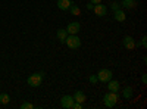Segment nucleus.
Here are the masks:
<instances>
[{
  "mask_svg": "<svg viewBox=\"0 0 147 109\" xmlns=\"http://www.w3.org/2000/svg\"><path fill=\"white\" fill-rule=\"evenodd\" d=\"M72 97H74V100L78 102V103H84L85 100H87V96H85V93L81 91V90H77L75 93H74Z\"/></svg>",
  "mask_w": 147,
  "mask_h": 109,
  "instance_id": "1a4fd4ad",
  "label": "nucleus"
},
{
  "mask_svg": "<svg viewBox=\"0 0 147 109\" xmlns=\"http://www.w3.org/2000/svg\"><path fill=\"white\" fill-rule=\"evenodd\" d=\"M68 10L71 12L72 15H75V16H80V14H81V9H80L77 5H74V3L69 6V9H68Z\"/></svg>",
  "mask_w": 147,
  "mask_h": 109,
  "instance_id": "2eb2a0df",
  "label": "nucleus"
},
{
  "mask_svg": "<svg viewBox=\"0 0 147 109\" xmlns=\"http://www.w3.org/2000/svg\"><path fill=\"white\" fill-rule=\"evenodd\" d=\"M32 108H34V105L30 103V102H24V103L21 105V109H32Z\"/></svg>",
  "mask_w": 147,
  "mask_h": 109,
  "instance_id": "a211bd4d",
  "label": "nucleus"
},
{
  "mask_svg": "<svg viewBox=\"0 0 147 109\" xmlns=\"http://www.w3.org/2000/svg\"><path fill=\"white\" fill-rule=\"evenodd\" d=\"M122 44H124V47H125V49H128V50L136 49V46H137L136 40H134L131 35H127V37H124V41H122Z\"/></svg>",
  "mask_w": 147,
  "mask_h": 109,
  "instance_id": "423d86ee",
  "label": "nucleus"
},
{
  "mask_svg": "<svg viewBox=\"0 0 147 109\" xmlns=\"http://www.w3.org/2000/svg\"><path fill=\"white\" fill-rule=\"evenodd\" d=\"M71 109H82V103H78V102H74L72 108Z\"/></svg>",
  "mask_w": 147,
  "mask_h": 109,
  "instance_id": "412c9836",
  "label": "nucleus"
},
{
  "mask_svg": "<svg viewBox=\"0 0 147 109\" xmlns=\"http://www.w3.org/2000/svg\"><path fill=\"white\" fill-rule=\"evenodd\" d=\"M122 96H124L125 99H131V97H132V87L127 86V87L124 89V91H122Z\"/></svg>",
  "mask_w": 147,
  "mask_h": 109,
  "instance_id": "dca6fc26",
  "label": "nucleus"
},
{
  "mask_svg": "<svg viewBox=\"0 0 147 109\" xmlns=\"http://www.w3.org/2000/svg\"><path fill=\"white\" fill-rule=\"evenodd\" d=\"M141 83L144 84V86L147 84V75H146V74H143V77H141Z\"/></svg>",
  "mask_w": 147,
  "mask_h": 109,
  "instance_id": "5701e85b",
  "label": "nucleus"
},
{
  "mask_svg": "<svg viewBox=\"0 0 147 109\" xmlns=\"http://www.w3.org/2000/svg\"><path fill=\"white\" fill-rule=\"evenodd\" d=\"M113 78V72L110 71V69H100L99 72H97V80L102 81V83H107L109 80H112Z\"/></svg>",
  "mask_w": 147,
  "mask_h": 109,
  "instance_id": "20e7f679",
  "label": "nucleus"
},
{
  "mask_svg": "<svg viewBox=\"0 0 147 109\" xmlns=\"http://www.w3.org/2000/svg\"><path fill=\"white\" fill-rule=\"evenodd\" d=\"M56 37H57V40H59L60 43H65V40H66V37H68V31H66L65 28H60V30H57V32H56Z\"/></svg>",
  "mask_w": 147,
  "mask_h": 109,
  "instance_id": "f8f14e48",
  "label": "nucleus"
},
{
  "mask_svg": "<svg viewBox=\"0 0 147 109\" xmlns=\"http://www.w3.org/2000/svg\"><path fill=\"white\" fill-rule=\"evenodd\" d=\"M9 102H10L9 94H6V93H2V94H0V103H2V105H7Z\"/></svg>",
  "mask_w": 147,
  "mask_h": 109,
  "instance_id": "f3484780",
  "label": "nucleus"
},
{
  "mask_svg": "<svg viewBox=\"0 0 147 109\" xmlns=\"http://www.w3.org/2000/svg\"><path fill=\"white\" fill-rule=\"evenodd\" d=\"M93 7H94V5H93V3L90 2V3L87 5V9H88V10H93Z\"/></svg>",
  "mask_w": 147,
  "mask_h": 109,
  "instance_id": "b1692460",
  "label": "nucleus"
},
{
  "mask_svg": "<svg viewBox=\"0 0 147 109\" xmlns=\"http://www.w3.org/2000/svg\"><path fill=\"white\" fill-rule=\"evenodd\" d=\"M140 46H141V47H144V49L147 47V37H146V35H144V37L141 39V41H140Z\"/></svg>",
  "mask_w": 147,
  "mask_h": 109,
  "instance_id": "aec40b11",
  "label": "nucleus"
},
{
  "mask_svg": "<svg viewBox=\"0 0 147 109\" xmlns=\"http://www.w3.org/2000/svg\"><path fill=\"white\" fill-rule=\"evenodd\" d=\"M91 3L93 5H99V3H102V0H91Z\"/></svg>",
  "mask_w": 147,
  "mask_h": 109,
  "instance_id": "393cba45",
  "label": "nucleus"
},
{
  "mask_svg": "<svg viewBox=\"0 0 147 109\" xmlns=\"http://www.w3.org/2000/svg\"><path fill=\"white\" fill-rule=\"evenodd\" d=\"M72 5V0H57V7L60 10H68Z\"/></svg>",
  "mask_w": 147,
  "mask_h": 109,
  "instance_id": "ddd939ff",
  "label": "nucleus"
},
{
  "mask_svg": "<svg viewBox=\"0 0 147 109\" xmlns=\"http://www.w3.org/2000/svg\"><path fill=\"white\" fill-rule=\"evenodd\" d=\"M116 100H118V93H115V91H107L103 96V102H105L106 108H113L116 105Z\"/></svg>",
  "mask_w": 147,
  "mask_h": 109,
  "instance_id": "7ed1b4c3",
  "label": "nucleus"
},
{
  "mask_svg": "<svg viewBox=\"0 0 147 109\" xmlns=\"http://www.w3.org/2000/svg\"><path fill=\"white\" fill-rule=\"evenodd\" d=\"M65 44H68L69 49L75 50V49H78V47L81 46V40H80V37L77 34H68V37L65 40Z\"/></svg>",
  "mask_w": 147,
  "mask_h": 109,
  "instance_id": "f03ea898",
  "label": "nucleus"
},
{
  "mask_svg": "<svg viewBox=\"0 0 147 109\" xmlns=\"http://www.w3.org/2000/svg\"><path fill=\"white\" fill-rule=\"evenodd\" d=\"M119 7H121V5H119L118 2H112V3H110V9H112L113 12H115V10H118Z\"/></svg>",
  "mask_w": 147,
  "mask_h": 109,
  "instance_id": "6ab92c4d",
  "label": "nucleus"
},
{
  "mask_svg": "<svg viewBox=\"0 0 147 109\" xmlns=\"http://www.w3.org/2000/svg\"><path fill=\"white\" fill-rule=\"evenodd\" d=\"M88 81L91 83V84H96L97 81H99V80H97V75H90V78H88Z\"/></svg>",
  "mask_w": 147,
  "mask_h": 109,
  "instance_id": "4be33fe9",
  "label": "nucleus"
},
{
  "mask_svg": "<svg viewBox=\"0 0 147 109\" xmlns=\"http://www.w3.org/2000/svg\"><path fill=\"white\" fill-rule=\"evenodd\" d=\"M115 14V21H118V22H124L125 21V12H124V9H118V10H115L113 12Z\"/></svg>",
  "mask_w": 147,
  "mask_h": 109,
  "instance_id": "4468645a",
  "label": "nucleus"
},
{
  "mask_svg": "<svg viewBox=\"0 0 147 109\" xmlns=\"http://www.w3.org/2000/svg\"><path fill=\"white\" fill-rule=\"evenodd\" d=\"M93 10H94V14H96L97 16H105V15L107 14V7H106L105 5H102V3H99V5H94Z\"/></svg>",
  "mask_w": 147,
  "mask_h": 109,
  "instance_id": "6e6552de",
  "label": "nucleus"
},
{
  "mask_svg": "<svg viewBox=\"0 0 147 109\" xmlns=\"http://www.w3.org/2000/svg\"><path fill=\"white\" fill-rule=\"evenodd\" d=\"M65 30L68 31V34H78L81 30V25H80V22H71L68 24V27Z\"/></svg>",
  "mask_w": 147,
  "mask_h": 109,
  "instance_id": "0eeeda50",
  "label": "nucleus"
},
{
  "mask_svg": "<svg viewBox=\"0 0 147 109\" xmlns=\"http://www.w3.org/2000/svg\"><path fill=\"white\" fill-rule=\"evenodd\" d=\"M124 9H134L137 6V0H122V3H119Z\"/></svg>",
  "mask_w": 147,
  "mask_h": 109,
  "instance_id": "9b49d317",
  "label": "nucleus"
},
{
  "mask_svg": "<svg viewBox=\"0 0 147 109\" xmlns=\"http://www.w3.org/2000/svg\"><path fill=\"white\" fill-rule=\"evenodd\" d=\"M107 89H109V91H115V93H118L119 91V81L118 80H109L107 81Z\"/></svg>",
  "mask_w": 147,
  "mask_h": 109,
  "instance_id": "9d476101",
  "label": "nucleus"
},
{
  "mask_svg": "<svg viewBox=\"0 0 147 109\" xmlns=\"http://www.w3.org/2000/svg\"><path fill=\"white\" fill-rule=\"evenodd\" d=\"M44 75H46L44 72H35V74L30 75L28 80H27L28 86H31V87H40L41 83H43V80H44Z\"/></svg>",
  "mask_w": 147,
  "mask_h": 109,
  "instance_id": "f257e3e1",
  "label": "nucleus"
},
{
  "mask_svg": "<svg viewBox=\"0 0 147 109\" xmlns=\"http://www.w3.org/2000/svg\"><path fill=\"white\" fill-rule=\"evenodd\" d=\"M74 97L72 96H69V94H66V96H63L62 99H60V106L62 108H65V109H71L72 108V105H74Z\"/></svg>",
  "mask_w": 147,
  "mask_h": 109,
  "instance_id": "39448f33",
  "label": "nucleus"
}]
</instances>
